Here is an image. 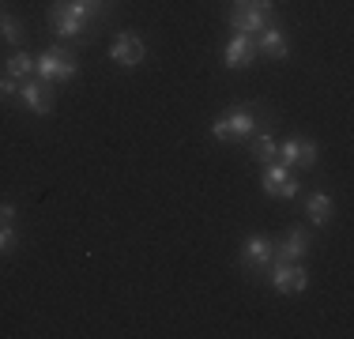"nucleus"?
I'll return each instance as SVG.
<instances>
[{
  "label": "nucleus",
  "mask_w": 354,
  "mask_h": 339,
  "mask_svg": "<svg viewBox=\"0 0 354 339\" xmlns=\"http://www.w3.org/2000/svg\"><path fill=\"white\" fill-rule=\"evenodd\" d=\"M264 117L268 113L260 106H234V109H226V113H218L212 121V136H215V140H223V143L249 140V136L264 125Z\"/></svg>",
  "instance_id": "1"
},
{
  "label": "nucleus",
  "mask_w": 354,
  "mask_h": 339,
  "mask_svg": "<svg viewBox=\"0 0 354 339\" xmlns=\"http://www.w3.org/2000/svg\"><path fill=\"white\" fill-rule=\"evenodd\" d=\"M75 72H80V61L72 46H49L46 53L35 57V75L46 83H68Z\"/></svg>",
  "instance_id": "2"
},
{
  "label": "nucleus",
  "mask_w": 354,
  "mask_h": 339,
  "mask_svg": "<svg viewBox=\"0 0 354 339\" xmlns=\"http://www.w3.org/2000/svg\"><path fill=\"white\" fill-rule=\"evenodd\" d=\"M91 19H95V12L83 8L80 0H53V8H49V23H53V30L61 34V38L83 34V27H87Z\"/></svg>",
  "instance_id": "3"
},
{
  "label": "nucleus",
  "mask_w": 354,
  "mask_h": 339,
  "mask_svg": "<svg viewBox=\"0 0 354 339\" xmlns=\"http://www.w3.org/2000/svg\"><path fill=\"white\" fill-rule=\"evenodd\" d=\"M272 0H238L230 12V27L238 34H260L264 27H272Z\"/></svg>",
  "instance_id": "4"
},
{
  "label": "nucleus",
  "mask_w": 354,
  "mask_h": 339,
  "mask_svg": "<svg viewBox=\"0 0 354 339\" xmlns=\"http://www.w3.org/2000/svg\"><path fill=\"white\" fill-rule=\"evenodd\" d=\"M260 189H264L268 196H275V200H294L301 185H298V177H294L290 166L268 163V166H264V177H260Z\"/></svg>",
  "instance_id": "5"
},
{
  "label": "nucleus",
  "mask_w": 354,
  "mask_h": 339,
  "mask_svg": "<svg viewBox=\"0 0 354 339\" xmlns=\"http://www.w3.org/2000/svg\"><path fill=\"white\" fill-rule=\"evenodd\" d=\"M275 163L290 166V170H309L317 163V143L309 140V136H290V140L279 143V155H275Z\"/></svg>",
  "instance_id": "6"
},
{
  "label": "nucleus",
  "mask_w": 354,
  "mask_h": 339,
  "mask_svg": "<svg viewBox=\"0 0 354 339\" xmlns=\"http://www.w3.org/2000/svg\"><path fill=\"white\" fill-rule=\"evenodd\" d=\"M238 264L245 268L249 275H257V271H268V268H272V237H268V234H249L245 245H241Z\"/></svg>",
  "instance_id": "7"
},
{
  "label": "nucleus",
  "mask_w": 354,
  "mask_h": 339,
  "mask_svg": "<svg viewBox=\"0 0 354 339\" xmlns=\"http://www.w3.org/2000/svg\"><path fill=\"white\" fill-rule=\"evenodd\" d=\"M309 230L301 226H290L283 237H272V264H283V260H301L309 253Z\"/></svg>",
  "instance_id": "8"
},
{
  "label": "nucleus",
  "mask_w": 354,
  "mask_h": 339,
  "mask_svg": "<svg viewBox=\"0 0 354 339\" xmlns=\"http://www.w3.org/2000/svg\"><path fill=\"white\" fill-rule=\"evenodd\" d=\"M19 98H23V106L38 117L53 113V83L38 80V75H27V80L19 83Z\"/></svg>",
  "instance_id": "9"
},
{
  "label": "nucleus",
  "mask_w": 354,
  "mask_h": 339,
  "mask_svg": "<svg viewBox=\"0 0 354 339\" xmlns=\"http://www.w3.org/2000/svg\"><path fill=\"white\" fill-rule=\"evenodd\" d=\"M272 286L279 294H301L309 286V271L301 268V260H283V264H272Z\"/></svg>",
  "instance_id": "10"
},
{
  "label": "nucleus",
  "mask_w": 354,
  "mask_h": 339,
  "mask_svg": "<svg viewBox=\"0 0 354 339\" xmlns=\"http://www.w3.org/2000/svg\"><path fill=\"white\" fill-rule=\"evenodd\" d=\"M109 57H113L121 68H136L143 57H147V46H143V38L140 34H132V30H121L113 38V46H109Z\"/></svg>",
  "instance_id": "11"
},
{
  "label": "nucleus",
  "mask_w": 354,
  "mask_h": 339,
  "mask_svg": "<svg viewBox=\"0 0 354 339\" xmlns=\"http://www.w3.org/2000/svg\"><path fill=\"white\" fill-rule=\"evenodd\" d=\"M252 61H257V42H252V34H234L230 46H226V68L238 72V68H249Z\"/></svg>",
  "instance_id": "12"
},
{
  "label": "nucleus",
  "mask_w": 354,
  "mask_h": 339,
  "mask_svg": "<svg viewBox=\"0 0 354 339\" xmlns=\"http://www.w3.org/2000/svg\"><path fill=\"white\" fill-rule=\"evenodd\" d=\"M252 42H257V53L272 57V61H286L290 57V46H286L283 30H275V27H264L260 34H252Z\"/></svg>",
  "instance_id": "13"
},
{
  "label": "nucleus",
  "mask_w": 354,
  "mask_h": 339,
  "mask_svg": "<svg viewBox=\"0 0 354 339\" xmlns=\"http://www.w3.org/2000/svg\"><path fill=\"white\" fill-rule=\"evenodd\" d=\"M249 155H252V163H260V166H268V163H275V155H279V140H275L272 132H252L249 136Z\"/></svg>",
  "instance_id": "14"
},
{
  "label": "nucleus",
  "mask_w": 354,
  "mask_h": 339,
  "mask_svg": "<svg viewBox=\"0 0 354 339\" xmlns=\"http://www.w3.org/2000/svg\"><path fill=\"white\" fill-rule=\"evenodd\" d=\"M306 215H309V223H317V226L332 223V196H328V192H309L306 196Z\"/></svg>",
  "instance_id": "15"
},
{
  "label": "nucleus",
  "mask_w": 354,
  "mask_h": 339,
  "mask_svg": "<svg viewBox=\"0 0 354 339\" xmlns=\"http://www.w3.org/2000/svg\"><path fill=\"white\" fill-rule=\"evenodd\" d=\"M8 75H12V80H27V75H35V57L30 53H23V49H15L12 57H8Z\"/></svg>",
  "instance_id": "16"
},
{
  "label": "nucleus",
  "mask_w": 354,
  "mask_h": 339,
  "mask_svg": "<svg viewBox=\"0 0 354 339\" xmlns=\"http://www.w3.org/2000/svg\"><path fill=\"white\" fill-rule=\"evenodd\" d=\"M0 38L12 42V46H19L23 42V23L15 19V15H0Z\"/></svg>",
  "instance_id": "17"
},
{
  "label": "nucleus",
  "mask_w": 354,
  "mask_h": 339,
  "mask_svg": "<svg viewBox=\"0 0 354 339\" xmlns=\"http://www.w3.org/2000/svg\"><path fill=\"white\" fill-rule=\"evenodd\" d=\"M15 241H19V234H15L12 223H0V253H12Z\"/></svg>",
  "instance_id": "18"
},
{
  "label": "nucleus",
  "mask_w": 354,
  "mask_h": 339,
  "mask_svg": "<svg viewBox=\"0 0 354 339\" xmlns=\"http://www.w3.org/2000/svg\"><path fill=\"white\" fill-rule=\"evenodd\" d=\"M15 95H19V80L4 75V80H0V102H8V98H15Z\"/></svg>",
  "instance_id": "19"
},
{
  "label": "nucleus",
  "mask_w": 354,
  "mask_h": 339,
  "mask_svg": "<svg viewBox=\"0 0 354 339\" xmlns=\"http://www.w3.org/2000/svg\"><path fill=\"white\" fill-rule=\"evenodd\" d=\"M80 4H83V8H91V12H95V19L106 12V0H80Z\"/></svg>",
  "instance_id": "20"
},
{
  "label": "nucleus",
  "mask_w": 354,
  "mask_h": 339,
  "mask_svg": "<svg viewBox=\"0 0 354 339\" xmlns=\"http://www.w3.org/2000/svg\"><path fill=\"white\" fill-rule=\"evenodd\" d=\"M0 223H15V208H12V203H0Z\"/></svg>",
  "instance_id": "21"
},
{
  "label": "nucleus",
  "mask_w": 354,
  "mask_h": 339,
  "mask_svg": "<svg viewBox=\"0 0 354 339\" xmlns=\"http://www.w3.org/2000/svg\"><path fill=\"white\" fill-rule=\"evenodd\" d=\"M0 15H4V12H0Z\"/></svg>",
  "instance_id": "22"
}]
</instances>
